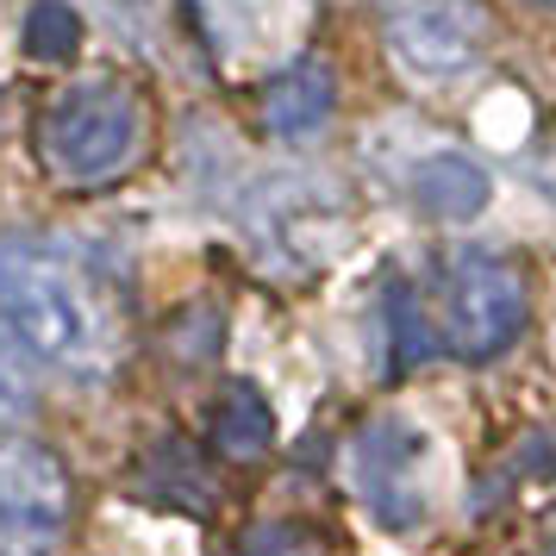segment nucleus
I'll return each instance as SVG.
<instances>
[{"instance_id": "nucleus-1", "label": "nucleus", "mask_w": 556, "mask_h": 556, "mask_svg": "<svg viewBox=\"0 0 556 556\" xmlns=\"http://www.w3.org/2000/svg\"><path fill=\"white\" fill-rule=\"evenodd\" d=\"M0 319L56 369L94 376L119 356V313L76 256L13 238L0 244Z\"/></svg>"}, {"instance_id": "nucleus-2", "label": "nucleus", "mask_w": 556, "mask_h": 556, "mask_svg": "<svg viewBox=\"0 0 556 556\" xmlns=\"http://www.w3.org/2000/svg\"><path fill=\"white\" fill-rule=\"evenodd\" d=\"M138 138H144L138 94L119 76H88L70 81L51 101L45 126H38V151L63 181L94 188V181H113L138 156Z\"/></svg>"}, {"instance_id": "nucleus-3", "label": "nucleus", "mask_w": 556, "mask_h": 556, "mask_svg": "<svg viewBox=\"0 0 556 556\" xmlns=\"http://www.w3.org/2000/svg\"><path fill=\"white\" fill-rule=\"evenodd\" d=\"M76 488L51 444L0 431V556H51L70 538Z\"/></svg>"}, {"instance_id": "nucleus-4", "label": "nucleus", "mask_w": 556, "mask_h": 556, "mask_svg": "<svg viewBox=\"0 0 556 556\" xmlns=\"http://www.w3.org/2000/svg\"><path fill=\"white\" fill-rule=\"evenodd\" d=\"M438 306H444V344L469 363H488L526 326V276L494 251H456Z\"/></svg>"}, {"instance_id": "nucleus-5", "label": "nucleus", "mask_w": 556, "mask_h": 556, "mask_svg": "<svg viewBox=\"0 0 556 556\" xmlns=\"http://www.w3.org/2000/svg\"><path fill=\"white\" fill-rule=\"evenodd\" d=\"M351 476L363 506L388 531H413L426 519V431L406 419H369L351 444Z\"/></svg>"}, {"instance_id": "nucleus-6", "label": "nucleus", "mask_w": 556, "mask_h": 556, "mask_svg": "<svg viewBox=\"0 0 556 556\" xmlns=\"http://www.w3.org/2000/svg\"><path fill=\"white\" fill-rule=\"evenodd\" d=\"M388 13V45L413 76H456L481 51V20L476 0H381Z\"/></svg>"}, {"instance_id": "nucleus-7", "label": "nucleus", "mask_w": 556, "mask_h": 556, "mask_svg": "<svg viewBox=\"0 0 556 556\" xmlns=\"http://www.w3.org/2000/svg\"><path fill=\"white\" fill-rule=\"evenodd\" d=\"M413 201H419V213H431V219L463 226V219H481V213H488L494 181H488V169H481L476 156L438 151L413 169Z\"/></svg>"}, {"instance_id": "nucleus-8", "label": "nucleus", "mask_w": 556, "mask_h": 556, "mask_svg": "<svg viewBox=\"0 0 556 556\" xmlns=\"http://www.w3.org/2000/svg\"><path fill=\"white\" fill-rule=\"evenodd\" d=\"M331 106H338V81H331L326 63H288L269 88H263V126L276 131V138H313V131L331 119Z\"/></svg>"}, {"instance_id": "nucleus-9", "label": "nucleus", "mask_w": 556, "mask_h": 556, "mask_svg": "<svg viewBox=\"0 0 556 556\" xmlns=\"http://www.w3.org/2000/svg\"><path fill=\"white\" fill-rule=\"evenodd\" d=\"M213 451L226 463H263L276 451V413L263 401L256 381H231L213 406Z\"/></svg>"}, {"instance_id": "nucleus-10", "label": "nucleus", "mask_w": 556, "mask_h": 556, "mask_svg": "<svg viewBox=\"0 0 556 556\" xmlns=\"http://www.w3.org/2000/svg\"><path fill=\"white\" fill-rule=\"evenodd\" d=\"M81 51V20L70 0H31L26 13V56L31 63H70Z\"/></svg>"}, {"instance_id": "nucleus-11", "label": "nucleus", "mask_w": 556, "mask_h": 556, "mask_svg": "<svg viewBox=\"0 0 556 556\" xmlns=\"http://www.w3.org/2000/svg\"><path fill=\"white\" fill-rule=\"evenodd\" d=\"M31 406H38V381H31V363H26V351H20L13 326L0 319V431L20 426Z\"/></svg>"}, {"instance_id": "nucleus-12", "label": "nucleus", "mask_w": 556, "mask_h": 556, "mask_svg": "<svg viewBox=\"0 0 556 556\" xmlns=\"http://www.w3.org/2000/svg\"><path fill=\"white\" fill-rule=\"evenodd\" d=\"M238 556H326V544H319V531L294 526V519H269V526L244 531Z\"/></svg>"}, {"instance_id": "nucleus-13", "label": "nucleus", "mask_w": 556, "mask_h": 556, "mask_svg": "<svg viewBox=\"0 0 556 556\" xmlns=\"http://www.w3.org/2000/svg\"><path fill=\"white\" fill-rule=\"evenodd\" d=\"M388 319H394V363H401V369L426 363L431 331H426V319H419V306H413V288H394V294H388Z\"/></svg>"}, {"instance_id": "nucleus-14", "label": "nucleus", "mask_w": 556, "mask_h": 556, "mask_svg": "<svg viewBox=\"0 0 556 556\" xmlns=\"http://www.w3.org/2000/svg\"><path fill=\"white\" fill-rule=\"evenodd\" d=\"M538 181H544V194L556 201V138H551V151L538 156Z\"/></svg>"}, {"instance_id": "nucleus-15", "label": "nucleus", "mask_w": 556, "mask_h": 556, "mask_svg": "<svg viewBox=\"0 0 556 556\" xmlns=\"http://www.w3.org/2000/svg\"><path fill=\"white\" fill-rule=\"evenodd\" d=\"M538 7H556V0H538Z\"/></svg>"}]
</instances>
